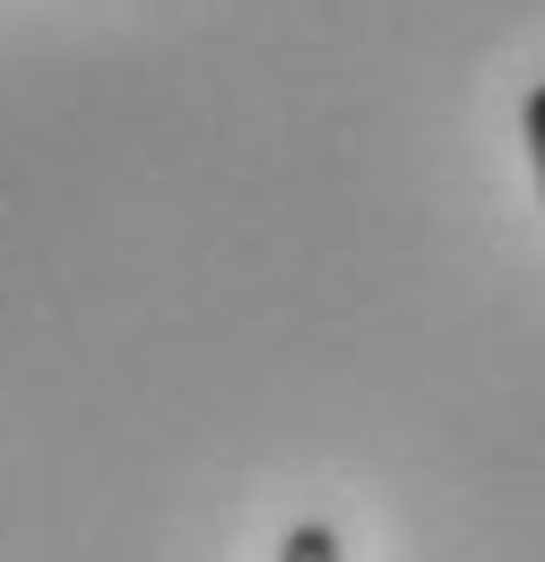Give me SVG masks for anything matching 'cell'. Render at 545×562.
Segmentation results:
<instances>
[{
  "mask_svg": "<svg viewBox=\"0 0 545 562\" xmlns=\"http://www.w3.org/2000/svg\"><path fill=\"white\" fill-rule=\"evenodd\" d=\"M277 562H346V546H338V528H330V519H294V528H286V546H277Z\"/></svg>",
  "mask_w": 545,
  "mask_h": 562,
  "instance_id": "6da1fadb",
  "label": "cell"
},
{
  "mask_svg": "<svg viewBox=\"0 0 545 562\" xmlns=\"http://www.w3.org/2000/svg\"><path fill=\"white\" fill-rule=\"evenodd\" d=\"M520 139H529V173H537V200H545V78L529 87V104H520Z\"/></svg>",
  "mask_w": 545,
  "mask_h": 562,
  "instance_id": "7a4b0ae2",
  "label": "cell"
}]
</instances>
